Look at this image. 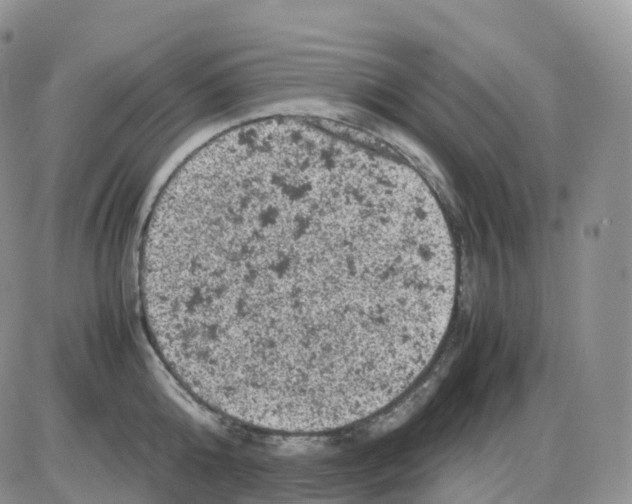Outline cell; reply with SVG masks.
I'll list each match as a JSON object with an SVG mask.
<instances>
[{"label": "cell", "instance_id": "cell-1", "mask_svg": "<svg viewBox=\"0 0 632 504\" xmlns=\"http://www.w3.org/2000/svg\"><path fill=\"white\" fill-rule=\"evenodd\" d=\"M144 322L202 404L319 434L398 398L431 361L455 255L411 168L335 129L255 121L192 153L139 248Z\"/></svg>", "mask_w": 632, "mask_h": 504}]
</instances>
